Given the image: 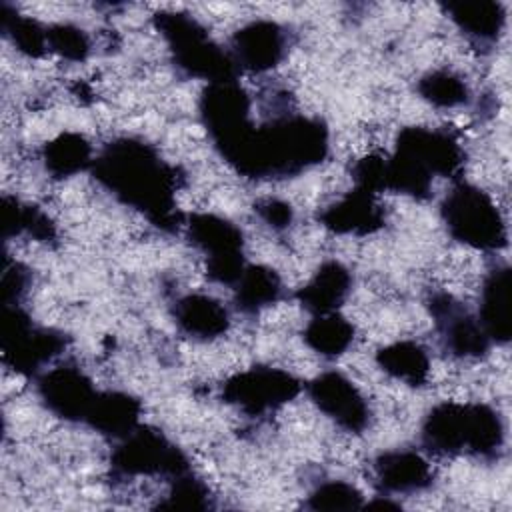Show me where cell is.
<instances>
[{"label": "cell", "instance_id": "1", "mask_svg": "<svg viewBox=\"0 0 512 512\" xmlns=\"http://www.w3.org/2000/svg\"><path fill=\"white\" fill-rule=\"evenodd\" d=\"M212 146L244 178L284 180L328 156L330 132L318 116L282 110L256 122L250 112Z\"/></svg>", "mask_w": 512, "mask_h": 512}, {"label": "cell", "instance_id": "2", "mask_svg": "<svg viewBox=\"0 0 512 512\" xmlns=\"http://www.w3.org/2000/svg\"><path fill=\"white\" fill-rule=\"evenodd\" d=\"M90 174L110 196L140 212L154 228L174 234L184 226L186 214L176 202L184 174L146 140L134 136L110 140L94 156Z\"/></svg>", "mask_w": 512, "mask_h": 512}, {"label": "cell", "instance_id": "3", "mask_svg": "<svg viewBox=\"0 0 512 512\" xmlns=\"http://www.w3.org/2000/svg\"><path fill=\"white\" fill-rule=\"evenodd\" d=\"M464 170V148L444 128L406 126L398 132L392 154H386V190L416 200L432 196L434 178L458 180Z\"/></svg>", "mask_w": 512, "mask_h": 512}, {"label": "cell", "instance_id": "4", "mask_svg": "<svg viewBox=\"0 0 512 512\" xmlns=\"http://www.w3.org/2000/svg\"><path fill=\"white\" fill-rule=\"evenodd\" d=\"M420 442L434 456L494 460L504 450L506 428L498 410L484 402H440L420 424Z\"/></svg>", "mask_w": 512, "mask_h": 512}, {"label": "cell", "instance_id": "5", "mask_svg": "<svg viewBox=\"0 0 512 512\" xmlns=\"http://www.w3.org/2000/svg\"><path fill=\"white\" fill-rule=\"evenodd\" d=\"M152 24L164 38L172 64L184 78H196L208 84L238 80L240 70L230 52L216 44L194 16L160 10L152 16Z\"/></svg>", "mask_w": 512, "mask_h": 512}, {"label": "cell", "instance_id": "6", "mask_svg": "<svg viewBox=\"0 0 512 512\" xmlns=\"http://www.w3.org/2000/svg\"><path fill=\"white\" fill-rule=\"evenodd\" d=\"M440 220L456 242L482 252H498L508 246L506 222L494 200L478 186L456 180L444 194Z\"/></svg>", "mask_w": 512, "mask_h": 512}, {"label": "cell", "instance_id": "7", "mask_svg": "<svg viewBox=\"0 0 512 512\" xmlns=\"http://www.w3.org/2000/svg\"><path fill=\"white\" fill-rule=\"evenodd\" d=\"M70 344V336L38 326L22 304H2L0 352L2 362L16 374L36 378Z\"/></svg>", "mask_w": 512, "mask_h": 512}, {"label": "cell", "instance_id": "8", "mask_svg": "<svg viewBox=\"0 0 512 512\" xmlns=\"http://www.w3.org/2000/svg\"><path fill=\"white\" fill-rule=\"evenodd\" d=\"M116 442L110 454V474L114 480L162 478L168 484L192 470L186 452L158 428L140 424Z\"/></svg>", "mask_w": 512, "mask_h": 512}, {"label": "cell", "instance_id": "9", "mask_svg": "<svg viewBox=\"0 0 512 512\" xmlns=\"http://www.w3.org/2000/svg\"><path fill=\"white\" fill-rule=\"evenodd\" d=\"M182 228L186 240L204 254L208 280L232 288L248 266L242 230L228 218L212 212L186 214Z\"/></svg>", "mask_w": 512, "mask_h": 512}, {"label": "cell", "instance_id": "10", "mask_svg": "<svg viewBox=\"0 0 512 512\" xmlns=\"http://www.w3.org/2000/svg\"><path fill=\"white\" fill-rule=\"evenodd\" d=\"M302 392V382L288 370L252 366L232 374L220 386V400L248 418L276 412Z\"/></svg>", "mask_w": 512, "mask_h": 512}, {"label": "cell", "instance_id": "11", "mask_svg": "<svg viewBox=\"0 0 512 512\" xmlns=\"http://www.w3.org/2000/svg\"><path fill=\"white\" fill-rule=\"evenodd\" d=\"M438 340L446 354L454 358H482L492 342L488 340L478 316L448 292H432L426 298Z\"/></svg>", "mask_w": 512, "mask_h": 512}, {"label": "cell", "instance_id": "12", "mask_svg": "<svg viewBox=\"0 0 512 512\" xmlns=\"http://www.w3.org/2000/svg\"><path fill=\"white\" fill-rule=\"evenodd\" d=\"M34 382L44 408L66 422H84L98 394L88 374L72 360L46 368Z\"/></svg>", "mask_w": 512, "mask_h": 512}, {"label": "cell", "instance_id": "13", "mask_svg": "<svg viewBox=\"0 0 512 512\" xmlns=\"http://www.w3.org/2000/svg\"><path fill=\"white\" fill-rule=\"evenodd\" d=\"M306 394L312 404L338 428L352 434H362L370 426V404L346 374L326 370L306 384Z\"/></svg>", "mask_w": 512, "mask_h": 512}, {"label": "cell", "instance_id": "14", "mask_svg": "<svg viewBox=\"0 0 512 512\" xmlns=\"http://www.w3.org/2000/svg\"><path fill=\"white\" fill-rule=\"evenodd\" d=\"M290 50L288 28L266 18L240 26L230 38V56L240 72L264 74L276 68Z\"/></svg>", "mask_w": 512, "mask_h": 512}, {"label": "cell", "instance_id": "15", "mask_svg": "<svg viewBox=\"0 0 512 512\" xmlns=\"http://www.w3.org/2000/svg\"><path fill=\"white\" fill-rule=\"evenodd\" d=\"M434 482L428 460L410 448H392L372 460V484L380 494L406 496L430 488Z\"/></svg>", "mask_w": 512, "mask_h": 512}, {"label": "cell", "instance_id": "16", "mask_svg": "<svg viewBox=\"0 0 512 512\" xmlns=\"http://www.w3.org/2000/svg\"><path fill=\"white\" fill-rule=\"evenodd\" d=\"M376 196L378 194L354 186L342 198L326 206L318 214V222L332 234L340 236L374 234L386 224L384 208L380 206Z\"/></svg>", "mask_w": 512, "mask_h": 512}, {"label": "cell", "instance_id": "17", "mask_svg": "<svg viewBox=\"0 0 512 512\" xmlns=\"http://www.w3.org/2000/svg\"><path fill=\"white\" fill-rule=\"evenodd\" d=\"M478 322L492 344H508L512 338V270L496 264L484 276L480 288Z\"/></svg>", "mask_w": 512, "mask_h": 512}, {"label": "cell", "instance_id": "18", "mask_svg": "<svg viewBox=\"0 0 512 512\" xmlns=\"http://www.w3.org/2000/svg\"><path fill=\"white\" fill-rule=\"evenodd\" d=\"M172 322L176 328L194 340L210 342L224 336L230 328L228 308L214 296L190 292L172 302Z\"/></svg>", "mask_w": 512, "mask_h": 512}, {"label": "cell", "instance_id": "19", "mask_svg": "<svg viewBox=\"0 0 512 512\" xmlns=\"http://www.w3.org/2000/svg\"><path fill=\"white\" fill-rule=\"evenodd\" d=\"M444 14L478 48H490L498 42L506 26V6L494 0H458L444 2Z\"/></svg>", "mask_w": 512, "mask_h": 512}, {"label": "cell", "instance_id": "20", "mask_svg": "<svg viewBox=\"0 0 512 512\" xmlns=\"http://www.w3.org/2000/svg\"><path fill=\"white\" fill-rule=\"evenodd\" d=\"M352 282V272L342 262L324 260L294 296L312 316L338 312L352 292Z\"/></svg>", "mask_w": 512, "mask_h": 512}, {"label": "cell", "instance_id": "21", "mask_svg": "<svg viewBox=\"0 0 512 512\" xmlns=\"http://www.w3.org/2000/svg\"><path fill=\"white\" fill-rule=\"evenodd\" d=\"M142 402L122 390H98L84 420L94 432L120 440L140 426Z\"/></svg>", "mask_w": 512, "mask_h": 512}, {"label": "cell", "instance_id": "22", "mask_svg": "<svg viewBox=\"0 0 512 512\" xmlns=\"http://www.w3.org/2000/svg\"><path fill=\"white\" fill-rule=\"evenodd\" d=\"M234 288V308L244 316H256L264 308L276 304L282 294L280 274L264 264H248Z\"/></svg>", "mask_w": 512, "mask_h": 512}, {"label": "cell", "instance_id": "23", "mask_svg": "<svg viewBox=\"0 0 512 512\" xmlns=\"http://www.w3.org/2000/svg\"><path fill=\"white\" fill-rule=\"evenodd\" d=\"M374 360L384 374L406 386L420 388L428 382L430 358L426 348L414 340H398L382 346Z\"/></svg>", "mask_w": 512, "mask_h": 512}, {"label": "cell", "instance_id": "24", "mask_svg": "<svg viewBox=\"0 0 512 512\" xmlns=\"http://www.w3.org/2000/svg\"><path fill=\"white\" fill-rule=\"evenodd\" d=\"M92 162V144L78 132H62L42 146L44 170L56 180L72 178L84 170H90Z\"/></svg>", "mask_w": 512, "mask_h": 512}, {"label": "cell", "instance_id": "25", "mask_svg": "<svg viewBox=\"0 0 512 512\" xmlns=\"http://www.w3.org/2000/svg\"><path fill=\"white\" fill-rule=\"evenodd\" d=\"M22 234L42 244H50L58 238L54 220L42 208L4 194L2 196V238L10 240Z\"/></svg>", "mask_w": 512, "mask_h": 512}, {"label": "cell", "instance_id": "26", "mask_svg": "<svg viewBox=\"0 0 512 512\" xmlns=\"http://www.w3.org/2000/svg\"><path fill=\"white\" fill-rule=\"evenodd\" d=\"M354 326L340 312L316 314L302 330L304 344L326 360L340 358L354 342Z\"/></svg>", "mask_w": 512, "mask_h": 512}, {"label": "cell", "instance_id": "27", "mask_svg": "<svg viewBox=\"0 0 512 512\" xmlns=\"http://www.w3.org/2000/svg\"><path fill=\"white\" fill-rule=\"evenodd\" d=\"M44 24L32 16L16 12L8 2L0 4V30L6 40L28 58H42L48 50V36Z\"/></svg>", "mask_w": 512, "mask_h": 512}, {"label": "cell", "instance_id": "28", "mask_svg": "<svg viewBox=\"0 0 512 512\" xmlns=\"http://www.w3.org/2000/svg\"><path fill=\"white\" fill-rule=\"evenodd\" d=\"M416 92L434 108H458L470 102V88L462 76L448 68H436L422 74L416 82Z\"/></svg>", "mask_w": 512, "mask_h": 512}, {"label": "cell", "instance_id": "29", "mask_svg": "<svg viewBox=\"0 0 512 512\" xmlns=\"http://www.w3.org/2000/svg\"><path fill=\"white\" fill-rule=\"evenodd\" d=\"M212 506L210 488L194 474V470L170 480L164 498L154 504L158 510H208Z\"/></svg>", "mask_w": 512, "mask_h": 512}, {"label": "cell", "instance_id": "30", "mask_svg": "<svg viewBox=\"0 0 512 512\" xmlns=\"http://www.w3.org/2000/svg\"><path fill=\"white\" fill-rule=\"evenodd\" d=\"M364 506L362 492L346 480H324L306 496L304 508L314 512H340Z\"/></svg>", "mask_w": 512, "mask_h": 512}, {"label": "cell", "instance_id": "31", "mask_svg": "<svg viewBox=\"0 0 512 512\" xmlns=\"http://www.w3.org/2000/svg\"><path fill=\"white\" fill-rule=\"evenodd\" d=\"M48 50L70 62H84L90 56L92 42L86 30L70 22L50 24L46 28Z\"/></svg>", "mask_w": 512, "mask_h": 512}, {"label": "cell", "instance_id": "32", "mask_svg": "<svg viewBox=\"0 0 512 512\" xmlns=\"http://www.w3.org/2000/svg\"><path fill=\"white\" fill-rule=\"evenodd\" d=\"M354 186L380 194L386 190V154L374 152L356 160L352 166Z\"/></svg>", "mask_w": 512, "mask_h": 512}, {"label": "cell", "instance_id": "33", "mask_svg": "<svg viewBox=\"0 0 512 512\" xmlns=\"http://www.w3.org/2000/svg\"><path fill=\"white\" fill-rule=\"evenodd\" d=\"M30 288V270L4 256L2 266V280H0V292H2V304H22V298L28 294Z\"/></svg>", "mask_w": 512, "mask_h": 512}, {"label": "cell", "instance_id": "34", "mask_svg": "<svg viewBox=\"0 0 512 512\" xmlns=\"http://www.w3.org/2000/svg\"><path fill=\"white\" fill-rule=\"evenodd\" d=\"M254 212L260 216L264 224H268L272 230L282 232L288 230L294 222V210L288 202L280 198H260L254 202Z\"/></svg>", "mask_w": 512, "mask_h": 512}, {"label": "cell", "instance_id": "35", "mask_svg": "<svg viewBox=\"0 0 512 512\" xmlns=\"http://www.w3.org/2000/svg\"><path fill=\"white\" fill-rule=\"evenodd\" d=\"M394 496L388 494H378L370 502H364L362 508H378V510H402V504L392 500Z\"/></svg>", "mask_w": 512, "mask_h": 512}]
</instances>
